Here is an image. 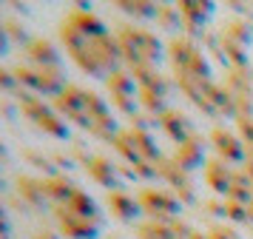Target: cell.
Returning <instances> with one entry per match:
<instances>
[{
	"instance_id": "cell-1",
	"label": "cell",
	"mask_w": 253,
	"mask_h": 239,
	"mask_svg": "<svg viewBox=\"0 0 253 239\" xmlns=\"http://www.w3.org/2000/svg\"><path fill=\"white\" fill-rule=\"evenodd\" d=\"M63 43L74 63L94 77H111L120 66V43L91 11L74 9L63 23Z\"/></svg>"
},
{
	"instance_id": "cell-2",
	"label": "cell",
	"mask_w": 253,
	"mask_h": 239,
	"mask_svg": "<svg viewBox=\"0 0 253 239\" xmlns=\"http://www.w3.org/2000/svg\"><path fill=\"white\" fill-rule=\"evenodd\" d=\"M173 66H176V77L182 83V89L194 97L205 111H225V94L213 86V80L208 74L205 63H202V57L196 51L194 46L188 43H173Z\"/></svg>"
},
{
	"instance_id": "cell-3",
	"label": "cell",
	"mask_w": 253,
	"mask_h": 239,
	"mask_svg": "<svg viewBox=\"0 0 253 239\" xmlns=\"http://www.w3.org/2000/svg\"><path fill=\"white\" fill-rule=\"evenodd\" d=\"M57 108L69 120H74L77 125H83L85 131H91L97 137H105L111 140L117 134V123H114V114L111 108L105 105L97 94L85 89H77V86H69V89L60 91V100H57Z\"/></svg>"
},
{
	"instance_id": "cell-4",
	"label": "cell",
	"mask_w": 253,
	"mask_h": 239,
	"mask_svg": "<svg viewBox=\"0 0 253 239\" xmlns=\"http://www.w3.org/2000/svg\"><path fill=\"white\" fill-rule=\"evenodd\" d=\"M3 48H6V40H3V32H0V51H3Z\"/></svg>"
}]
</instances>
